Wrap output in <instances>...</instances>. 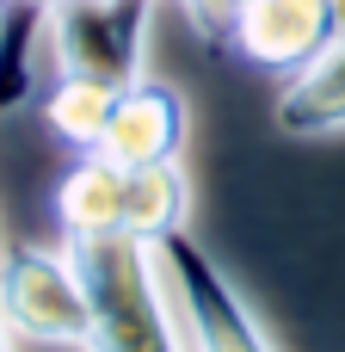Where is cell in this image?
<instances>
[{
  "label": "cell",
  "instance_id": "6da1fadb",
  "mask_svg": "<svg viewBox=\"0 0 345 352\" xmlns=\"http://www.w3.org/2000/svg\"><path fill=\"white\" fill-rule=\"evenodd\" d=\"M93 303L86 352H191L185 328L160 297V254L136 235H62Z\"/></svg>",
  "mask_w": 345,
  "mask_h": 352
},
{
  "label": "cell",
  "instance_id": "7a4b0ae2",
  "mask_svg": "<svg viewBox=\"0 0 345 352\" xmlns=\"http://www.w3.org/2000/svg\"><path fill=\"white\" fill-rule=\"evenodd\" d=\"M154 0H49V74L93 87H136Z\"/></svg>",
  "mask_w": 345,
  "mask_h": 352
},
{
  "label": "cell",
  "instance_id": "3957f363",
  "mask_svg": "<svg viewBox=\"0 0 345 352\" xmlns=\"http://www.w3.org/2000/svg\"><path fill=\"white\" fill-rule=\"evenodd\" d=\"M154 254H160V278L179 303L191 352H278L272 334L259 328L253 303L235 291V278L216 266V254L191 229H173L167 241H154Z\"/></svg>",
  "mask_w": 345,
  "mask_h": 352
},
{
  "label": "cell",
  "instance_id": "277c9868",
  "mask_svg": "<svg viewBox=\"0 0 345 352\" xmlns=\"http://www.w3.org/2000/svg\"><path fill=\"white\" fill-rule=\"evenodd\" d=\"M0 316L25 340L49 346H93V303L68 248H6L0 254Z\"/></svg>",
  "mask_w": 345,
  "mask_h": 352
},
{
  "label": "cell",
  "instance_id": "5b68a950",
  "mask_svg": "<svg viewBox=\"0 0 345 352\" xmlns=\"http://www.w3.org/2000/svg\"><path fill=\"white\" fill-rule=\"evenodd\" d=\"M340 37V0H241L222 50L265 74H296Z\"/></svg>",
  "mask_w": 345,
  "mask_h": 352
},
{
  "label": "cell",
  "instance_id": "8992f818",
  "mask_svg": "<svg viewBox=\"0 0 345 352\" xmlns=\"http://www.w3.org/2000/svg\"><path fill=\"white\" fill-rule=\"evenodd\" d=\"M185 136H191L185 99H179L167 80H148V74H142L136 87L117 93V105H111L105 136H99L93 155H105V161H117V167H160V161H179Z\"/></svg>",
  "mask_w": 345,
  "mask_h": 352
},
{
  "label": "cell",
  "instance_id": "52a82bcc",
  "mask_svg": "<svg viewBox=\"0 0 345 352\" xmlns=\"http://www.w3.org/2000/svg\"><path fill=\"white\" fill-rule=\"evenodd\" d=\"M278 130L284 136H340L345 130V25L315 62H302L296 74H284Z\"/></svg>",
  "mask_w": 345,
  "mask_h": 352
},
{
  "label": "cell",
  "instance_id": "ba28073f",
  "mask_svg": "<svg viewBox=\"0 0 345 352\" xmlns=\"http://www.w3.org/2000/svg\"><path fill=\"white\" fill-rule=\"evenodd\" d=\"M43 62H49V0H6L0 6V124L37 99Z\"/></svg>",
  "mask_w": 345,
  "mask_h": 352
},
{
  "label": "cell",
  "instance_id": "9c48e42d",
  "mask_svg": "<svg viewBox=\"0 0 345 352\" xmlns=\"http://www.w3.org/2000/svg\"><path fill=\"white\" fill-rule=\"evenodd\" d=\"M111 105H117V93H111V87H93V80L49 74V93H43V124H49V130H56L68 148L93 155V148H99V136H105V118H111Z\"/></svg>",
  "mask_w": 345,
  "mask_h": 352
},
{
  "label": "cell",
  "instance_id": "30bf717a",
  "mask_svg": "<svg viewBox=\"0 0 345 352\" xmlns=\"http://www.w3.org/2000/svg\"><path fill=\"white\" fill-rule=\"evenodd\" d=\"M0 352H12V328H6V316H0Z\"/></svg>",
  "mask_w": 345,
  "mask_h": 352
},
{
  "label": "cell",
  "instance_id": "8fae6325",
  "mask_svg": "<svg viewBox=\"0 0 345 352\" xmlns=\"http://www.w3.org/2000/svg\"><path fill=\"white\" fill-rule=\"evenodd\" d=\"M0 6H6V0H0Z\"/></svg>",
  "mask_w": 345,
  "mask_h": 352
}]
</instances>
